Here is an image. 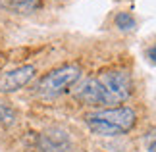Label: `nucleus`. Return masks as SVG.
I'll return each mask as SVG.
<instances>
[{
	"label": "nucleus",
	"mask_w": 156,
	"mask_h": 152,
	"mask_svg": "<svg viewBox=\"0 0 156 152\" xmlns=\"http://www.w3.org/2000/svg\"><path fill=\"white\" fill-rule=\"evenodd\" d=\"M116 25L119 29H123V31H129V29L135 27V19H133V16L127 14V12H122V14L116 16Z\"/></svg>",
	"instance_id": "6e6552de"
},
{
	"label": "nucleus",
	"mask_w": 156,
	"mask_h": 152,
	"mask_svg": "<svg viewBox=\"0 0 156 152\" xmlns=\"http://www.w3.org/2000/svg\"><path fill=\"white\" fill-rule=\"evenodd\" d=\"M37 73L35 65H20L0 75V93H16L23 89Z\"/></svg>",
	"instance_id": "20e7f679"
},
{
	"label": "nucleus",
	"mask_w": 156,
	"mask_h": 152,
	"mask_svg": "<svg viewBox=\"0 0 156 152\" xmlns=\"http://www.w3.org/2000/svg\"><path fill=\"white\" fill-rule=\"evenodd\" d=\"M10 2L17 12H23V14H29V12L41 8V0H10Z\"/></svg>",
	"instance_id": "0eeeda50"
},
{
	"label": "nucleus",
	"mask_w": 156,
	"mask_h": 152,
	"mask_svg": "<svg viewBox=\"0 0 156 152\" xmlns=\"http://www.w3.org/2000/svg\"><path fill=\"white\" fill-rule=\"evenodd\" d=\"M148 152H156V139H154L151 144H148Z\"/></svg>",
	"instance_id": "9d476101"
},
{
	"label": "nucleus",
	"mask_w": 156,
	"mask_h": 152,
	"mask_svg": "<svg viewBox=\"0 0 156 152\" xmlns=\"http://www.w3.org/2000/svg\"><path fill=\"white\" fill-rule=\"evenodd\" d=\"M16 119H17V112L14 110V106L6 100H0V125L10 127L16 123Z\"/></svg>",
	"instance_id": "423d86ee"
},
{
	"label": "nucleus",
	"mask_w": 156,
	"mask_h": 152,
	"mask_svg": "<svg viewBox=\"0 0 156 152\" xmlns=\"http://www.w3.org/2000/svg\"><path fill=\"white\" fill-rule=\"evenodd\" d=\"M137 115L131 108H104L85 115V123L94 135L100 137H118L133 129Z\"/></svg>",
	"instance_id": "f257e3e1"
},
{
	"label": "nucleus",
	"mask_w": 156,
	"mask_h": 152,
	"mask_svg": "<svg viewBox=\"0 0 156 152\" xmlns=\"http://www.w3.org/2000/svg\"><path fill=\"white\" fill-rule=\"evenodd\" d=\"M81 77V68L75 64H68L62 65L58 69H52L50 73H46L41 81L37 83V93L43 96H58L66 93L69 87L79 81Z\"/></svg>",
	"instance_id": "f03ea898"
},
{
	"label": "nucleus",
	"mask_w": 156,
	"mask_h": 152,
	"mask_svg": "<svg viewBox=\"0 0 156 152\" xmlns=\"http://www.w3.org/2000/svg\"><path fill=\"white\" fill-rule=\"evenodd\" d=\"M97 81L102 90V100L104 106H114L119 102L127 100L131 94V79L125 71L112 69V71H102L97 75Z\"/></svg>",
	"instance_id": "7ed1b4c3"
},
{
	"label": "nucleus",
	"mask_w": 156,
	"mask_h": 152,
	"mask_svg": "<svg viewBox=\"0 0 156 152\" xmlns=\"http://www.w3.org/2000/svg\"><path fill=\"white\" fill-rule=\"evenodd\" d=\"M148 58H152L154 62H156V46H152L151 50H148Z\"/></svg>",
	"instance_id": "1a4fd4ad"
},
{
	"label": "nucleus",
	"mask_w": 156,
	"mask_h": 152,
	"mask_svg": "<svg viewBox=\"0 0 156 152\" xmlns=\"http://www.w3.org/2000/svg\"><path fill=\"white\" fill-rule=\"evenodd\" d=\"M71 141L64 129L52 127L39 137V152H71Z\"/></svg>",
	"instance_id": "39448f33"
}]
</instances>
